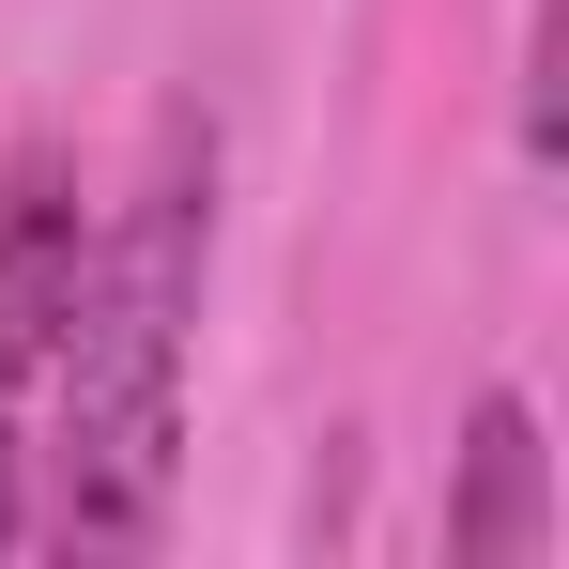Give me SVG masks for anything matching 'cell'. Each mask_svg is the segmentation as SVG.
Masks as SVG:
<instances>
[{"label":"cell","instance_id":"3957f363","mask_svg":"<svg viewBox=\"0 0 569 569\" xmlns=\"http://www.w3.org/2000/svg\"><path fill=\"white\" fill-rule=\"evenodd\" d=\"M62 292H78V200H62V170H16L0 186V400L47 370Z\"/></svg>","mask_w":569,"mask_h":569},{"label":"cell","instance_id":"277c9868","mask_svg":"<svg viewBox=\"0 0 569 569\" xmlns=\"http://www.w3.org/2000/svg\"><path fill=\"white\" fill-rule=\"evenodd\" d=\"M31 539V477H16V416H0V555Z\"/></svg>","mask_w":569,"mask_h":569},{"label":"cell","instance_id":"6da1fadb","mask_svg":"<svg viewBox=\"0 0 569 569\" xmlns=\"http://www.w3.org/2000/svg\"><path fill=\"white\" fill-rule=\"evenodd\" d=\"M200 262H216V139L170 108L139 200L108 216V247H78L62 339H47V370H62V539H93V555H139L170 523Z\"/></svg>","mask_w":569,"mask_h":569},{"label":"cell","instance_id":"7a4b0ae2","mask_svg":"<svg viewBox=\"0 0 569 569\" xmlns=\"http://www.w3.org/2000/svg\"><path fill=\"white\" fill-rule=\"evenodd\" d=\"M447 555H462V569H523V555H555V447H539L523 385H492V400L462 416V492H447Z\"/></svg>","mask_w":569,"mask_h":569}]
</instances>
